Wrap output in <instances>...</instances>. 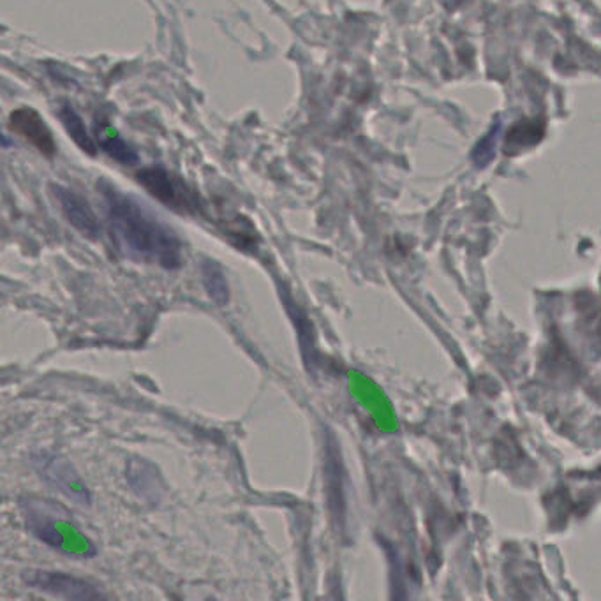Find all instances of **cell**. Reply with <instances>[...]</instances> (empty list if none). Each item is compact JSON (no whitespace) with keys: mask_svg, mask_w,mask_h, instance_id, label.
<instances>
[{"mask_svg":"<svg viewBox=\"0 0 601 601\" xmlns=\"http://www.w3.org/2000/svg\"><path fill=\"white\" fill-rule=\"evenodd\" d=\"M106 219L120 251L150 265L175 270L182 265V245L173 231L113 186L101 187Z\"/></svg>","mask_w":601,"mask_h":601,"instance_id":"6da1fadb","label":"cell"},{"mask_svg":"<svg viewBox=\"0 0 601 601\" xmlns=\"http://www.w3.org/2000/svg\"><path fill=\"white\" fill-rule=\"evenodd\" d=\"M23 580L27 586L36 591L66 598V600L94 601L106 598V594L96 584L67 573L30 570L23 573Z\"/></svg>","mask_w":601,"mask_h":601,"instance_id":"7a4b0ae2","label":"cell"},{"mask_svg":"<svg viewBox=\"0 0 601 601\" xmlns=\"http://www.w3.org/2000/svg\"><path fill=\"white\" fill-rule=\"evenodd\" d=\"M136 180L141 186L145 187L147 193L152 194L157 201H161L168 208H173L177 212H194L196 210V198L194 194L180 182L177 177H173L170 171L164 170L161 166H149L138 171Z\"/></svg>","mask_w":601,"mask_h":601,"instance_id":"3957f363","label":"cell"},{"mask_svg":"<svg viewBox=\"0 0 601 601\" xmlns=\"http://www.w3.org/2000/svg\"><path fill=\"white\" fill-rule=\"evenodd\" d=\"M53 198L59 203L62 214L76 231H80L83 237L96 240L101 235V223L97 219L94 208L90 207L89 201L83 196L75 193L73 189L53 184Z\"/></svg>","mask_w":601,"mask_h":601,"instance_id":"277c9868","label":"cell"},{"mask_svg":"<svg viewBox=\"0 0 601 601\" xmlns=\"http://www.w3.org/2000/svg\"><path fill=\"white\" fill-rule=\"evenodd\" d=\"M9 127L34 149H38L43 156H55L57 147H55L52 131L36 110L18 108L9 115Z\"/></svg>","mask_w":601,"mask_h":601,"instance_id":"5b68a950","label":"cell"},{"mask_svg":"<svg viewBox=\"0 0 601 601\" xmlns=\"http://www.w3.org/2000/svg\"><path fill=\"white\" fill-rule=\"evenodd\" d=\"M60 120H62V126L66 127L67 136L75 141L76 147L85 154H89L90 157L96 156V141L92 140L87 126L83 124L82 117L71 106L66 104L60 108Z\"/></svg>","mask_w":601,"mask_h":601,"instance_id":"8992f818","label":"cell"},{"mask_svg":"<svg viewBox=\"0 0 601 601\" xmlns=\"http://www.w3.org/2000/svg\"><path fill=\"white\" fill-rule=\"evenodd\" d=\"M201 275H203V284H205V290L208 291V297L212 298L219 307L228 304L230 288H228V282H226L221 267H217L214 261H207L201 268Z\"/></svg>","mask_w":601,"mask_h":601,"instance_id":"52a82bcc","label":"cell"},{"mask_svg":"<svg viewBox=\"0 0 601 601\" xmlns=\"http://www.w3.org/2000/svg\"><path fill=\"white\" fill-rule=\"evenodd\" d=\"M46 473H48V478L52 480L55 485H59L60 489L66 490L69 496H73V498H78V494L83 496V498H87V490L83 487L80 480H78V476L69 475V468L67 466H59L57 461H53L50 464V468L46 469Z\"/></svg>","mask_w":601,"mask_h":601,"instance_id":"ba28073f","label":"cell"},{"mask_svg":"<svg viewBox=\"0 0 601 601\" xmlns=\"http://www.w3.org/2000/svg\"><path fill=\"white\" fill-rule=\"evenodd\" d=\"M29 527L32 529V533L38 536L41 542H45L50 547L55 549H62L64 547V538L60 535L59 531L55 529L50 520H46L45 517H39V515H29Z\"/></svg>","mask_w":601,"mask_h":601,"instance_id":"9c48e42d","label":"cell"},{"mask_svg":"<svg viewBox=\"0 0 601 601\" xmlns=\"http://www.w3.org/2000/svg\"><path fill=\"white\" fill-rule=\"evenodd\" d=\"M101 147H103L104 152L108 154V156L115 159V161H119L122 164H131L136 163L138 161V154H136V150L126 143V141L119 138V136H110V138H104L101 141Z\"/></svg>","mask_w":601,"mask_h":601,"instance_id":"30bf717a","label":"cell"}]
</instances>
